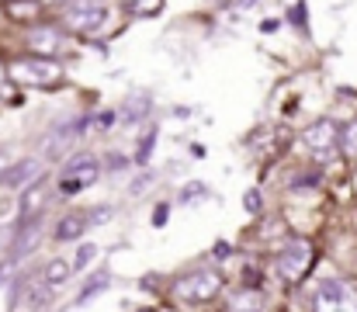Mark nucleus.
Segmentation results:
<instances>
[{"mask_svg": "<svg viewBox=\"0 0 357 312\" xmlns=\"http://www.w3.org/2000/svg\"><path fill=\"white\" fill-rule=\"evenodd\" d=\"M7 77L21 87H56L66 73L56 59H45V56H31V59H14L7 66Z\"/></svg>", "mask_w": 357, "mask_h": 312, "instance_id": "obj_1", "label": "nucleus"}, {"mask_svg": "<svg viewBox=\"0 0 357 312\" xmlns=\"http://www.w3.org/2000/svg\"><path fill=\"white\" fill-rule=\"evenodd\" d=\"M222 292V274L219 271H191L177 281V299L184 302H212Z\"/></svg>", "mask_w": 357, "mask_h": 312, "instance_id": "obj_2", "label": "nucleus"}, {"mask_svg": "<svg viewBox=\"0 0 357 312\" xmlns=\"http://www.w3.org/2000/svg\"><path fill=\"white\" fill-rule=\"evenodd\" d=\"M312 312H357V285L340 278L326 281L312 299Z\"/></svg>", "mask_w": 357, "mask_h": 312, "instance_id": "obj_3", "label": "nucleus"}, {"mask_svg": "<svg viewBox=\"0 0 357 312\" xmlns=\"http://www.w3.org/2000/svg\"><path fill=\"white\" fill-rule=\"evenodd\" d=\"M63 21H66V28L87 35V31H98L108 21V7H105V0H70Z\"/></svg>", "mask_w": 357, "mask_h": 312, "instance_id": "obj_4", "label": "nucleus"}, {"mask_svg": "<svg viewBox=\"0 0 357 312\" xmlns=\"http://www.w3.org/2000/svg\"><path fill=\"white\" fill-rule=\"evenodd\" d=\"M309 267H312V246H309L305 239L284 243V250L278 253V274L295 285V281H302V278L309 274Z\"/></svg>", "mask_w": 357, "mask_h": 312, "instance_id": "obj_5", "label": "nucleus"}, {"mask_svg": "<svg viewBox=\"0 0 357 312\" xmlns=\"http://www.w3.org/2000/svg\"><path fill=\"white\" fill-rule=\"evenodd\" d=\"M98 174H101V167H98L94 156H77V160L66 167V174H63V181H59V191H63V195H80L84 188H91V184L98 181Z\"/></svg>", "mask_w": 357, "mask_h": 312, "instance_id": "obj_6", "label": "nucleus"}, {"mask_svg": "<svg viewBox=\"0 0 357 312\" xmlns=\"http://www.w3.org/2000/svg\"><path fill=\"white\" fill-rule=\"evenodd\" d=\"M302 142L309 146V153H316V156H323V160H326V156L337 149V142H340V128H337L330 118H323V121H316V125H309V128H305Z\"/></svg>", "mask_w": 357, "mask_h": 312, "instance_id": "obj_7", "label": "nucleus"}, {"mask_svg": "<svg viewBox=\"0 0 357 312\" xmlns=\"http://www.w3.org/2000/svg\"><path fill=\"white\" fill-rule=\"evenodd\" d=\"M112 215V208H98V211H77V215H66L63 222H59V229H56V239H77V236H84L87 229H91V222H101V218H108Z\"/></svg>", "mask_w": 357, "mask_h": 312, "instance_id": "obj_8", "label": "nucleus"}, {"mask_svg": "<svg viewBox=\"0 0 357 312\" xmlns=\"http://www.w3.org/2000/svg\"><path fill=\"white\" fill-rule=\"evenodd\" d=\"M45 188H49L45 177H35V181H31V188H28L24 198H21V218H17V225L28 222V218H38V208H42V198H45Z\"/></svg>", "mask_w": 357, "mask_h": 312, "instance_id": "obj_9", "label": "nucleus"}, {"mask_svg": "<svg viewBox=\"0 0 357 312\" xmlns=\"http://www.w3.org/2000/svg\"><path fill=\"white\" fill-rule=\"evenodd\" d=\"M38 170H42L38 160H21L17 167H10V170L0 177V184H3V188H24V184H31V181L38 177Z\"/></svg>", "mask_w": 357, "mask_h": 312, "instance_id": "obj_10", "label": "nucleus"}, {"mask_svg": "<svg viewBox=\"0 0 357 312\" xmlns=\"http://www.w3.org/2000/svg\"><path fill=\"white\" fill-rule=\"evenodd\" d=\"M28 45L49 59L52 52H59V45H63V42H59V35H56L52 28H38V31H31V35H28Z\"/></svg>", "mask_w": 357, "mask_h": 312, "instance_id": "obj_11", "label": "nucleus"}, {"mask_svg": "<svg viewBox=\"0 0 357 312\" xmlns=\"http://www.w3.org/2000/svg\"><path fill=\"white\" fill-rule=\"evenodd\" d=\"M70 274H73V271H70V264H66V260H49V264H45V271H42V285L59 288Z\"/></svg>", "mask_w": 357, "mask_h": 312, "instance_id": "obj_12", "label": "nucleus"}, {"mask_svg": "<svg viewBox=\"0 0 357 312\" xmlns=\"http://www.w3.org/2000/svg\"><path fill=\"white\" fill-rule=\"evenodd\" d=\"M229 312H264V295L260 292H239L229 302Z\"/></svg>", "mask_w": 357, "mask_h": 312, "instance_id": "obj_13", "label": "nucleus"}, {"mask_svg": "<svg viewBox=\"0 0 357 312\" xmlns=\"http://www.w3.org/2000/svg\"><path fill=\"white\" fill-rule=\"evenodd\" d=\"M344 153H347V160H357V118L344 128V135H340V142H337Z\"/></svg>", "mask_w": 357, "mask_h": 312, "instance_id": "obj_14", "label": "nucleus"}, {"mask_svg": "<svg viewBox=\"0 0 357 312\" xmlns=\"http://www.w3.org/2000/svg\"><path fill=\"white\" fill-rule=\"evenodd\" d=\"M125 7L132 14H139V17H149V14H160L163 0H125Z\"/></svg>", "mask_w": 357, "mask_h": 312, "instance_id": "obj_15", "label": "nucleus"}, {"mask_svg": "<svg viewBox=\"0 0 357 312\" xmlns=\"http://www.w3.org/2000/svg\"><path fill=\"white\" fill-rule=\"evenodd\" d=\"M146 107H149V98H146V94H135L132 101H125V114H128L125 121H139Z\"/></svg>", "mask_w": 357, "mask_h": 312, "instance_id": "obj_16", "label": "nucleus"}, {"mask_svg": "<svg viewBox=\"0 0 357 312\" xmlns=\"http://www.w3.org/2000/svg\"><path fill=\"white\" fill-rule=\"evenodd\" d=\"M108 288V271H101V274H94L91 281H87V288L80 292V302H87L91 295H98V292H105Z\"/></svg>", "mask_w": 357, "mask_h": 312, "instance_id": "obj_17", "label": "nucleus"}, {"mask_svg": "<svg viewBox=\"0 0 357 312\" xmlns=\"http://www.w3.org/2000/svg\"><path fill=\"white\" fill-rule=\"evenodd\" d=\"M94 257H98V250H94V246H80V250H77V257H73V264H70V271H84Z\"/></svg>", "mask_w": 357, "mask_h": 312, "instance_id": "obj_18", "label": "nucleus"}, {"mask_svg": "<svg viewBox=\"0 0 357 312\" xmlns=\"http://www.w3.org/2000/svg\"><path fill=\"white\" fill-rule=\"evenodd\" d=\"M52 292H56V288H49V285H38V288L31 292V299H28V306H31V309H42V306H45V302L52 299Z\"/></svg>", "mask_w": 357, "mask_h": 312, "instance_id": "obj_19", "label": "nucleus"}, {"mask_svg": "<svg viewBox=\"0 0 357 312\" xmlns=\"http://www.w3.org/2000/svg\"><path fill=\"white\" fill-rule=\"evenodd\" d=\"M153 142H156V128H149V132H146V139H142V149H139V156H135L139 163H146V160H149V146H153Z\"/></svg>", "mask_w": 357, "mask_h": 312, "instance_id": "obj_20", "label": "nucleus"}, {"mask_svg": "<svg viewBox=\"0 0 357 312\" xmlns=\"http://www.w3.org/2000/svg\"><path fill=\"white\" fill-rule=\"evenodd\" d=\"M246 211H260V195H257V191L246 195Z\"/></svg>", "mask_w": 357, "mask_h": 312, "instance_id": "obj_21", "label": "nucleus"}, {"mask_svg": "<svg viewBox=\"0 0 357 312\" xmlns=\"http://www.w3.org/2000/svg\"><path fill=\"white\" fill-rule=\"evenodd\" d=\"M167 222V208H160V211H153V225H163Z\"/></svg>", "mask_w": 357, "mask_h": 312, "instance_id": "obj_22", "label": "nucleus"}, {"mask_svg": "<svg viewBox=\"0 0 357 312\" xmlns=\"http://www.w3.org/2000/svg\"><path fill=\"white\" fill-rule=\"evenodd\" d=\"M45 3H52V7H66L70 0H45Z\"/></svg>", "mask_w": 357, "mask_h": 312, "instance_id": "obj_23", "label": "nucleus"}, {"mask_svg": "<svg viewBox=\"0 0 357 312\" xmlns=\"http://www.w3.org/2000/svg\"><path fill=\"white\" fill-rule=\"evenodd\" d=\"M139 312H156V309H139Z\"/></svg>", "mask_w": 357, "mask_h": 312, "instance_id": "obj_24", "label": "nucleus"}]
</instances>
